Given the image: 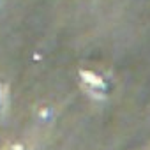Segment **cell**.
<instances>
[{
    "mask_svg": "<svg viewBox=\"0 0 150 150\" xmlns=\"http://www.w3.org/2000/svg\"><path fill=\"white\" fill-rule=\"evenodd\" d=\"M0 99H2V87H0Z\"/></svg>",
    "mask_w": 150,
    "mask_h": 150,
    "instance_id": "7a4b0ae2",
    "label": "cell"
},
{
    "mask_svg": "<svg viewBox=\"0 0 150 150\" xmlns=\"http://www.w3.org/2000/svg\"><path fill=\"white\" fill-rule=\"evenodd\" d=\"M81 78H83V81H85V85L88 88L104 92V80L101 76H97L96 72H92V71H81Z\"/></svg>",
    "mask_w": 150,
    "mask_h": 150,
    "instance_id": "6da1fadb",
    "label": "cell"
}]
</instances>
